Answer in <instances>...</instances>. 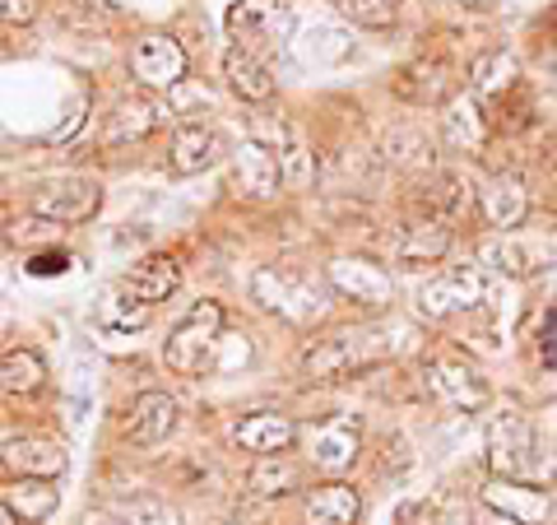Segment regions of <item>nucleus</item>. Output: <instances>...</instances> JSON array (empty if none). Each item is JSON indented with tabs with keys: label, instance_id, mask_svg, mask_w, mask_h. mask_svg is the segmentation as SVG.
Returning <instances> with one entry per match:
<instances>
[{
	"label": "nucleus",
	"instance_id": "obj_24",
	"mask_svg": "<svg viewBox=\"0 0 557 525\" xmlns=\"http://www.w3.org/2000/svg\"><path fill=\"white\" fill-rule=\"evenodd\" d=\"M223 80H228V89L242 102H270L274 98V80H270L265 61H260L256 51H247V47L223 51Z\"/></svg>",
	"mask_w": 557,
	"mask_h": 525
},
{
	"label": "nucleus",
	"instance_id": "obj_43",
	"mask_svg": "<svg viewBox=\"0 0 557 525\" xmlns=\"http://www.w3.org/2000/svg\"><path fill=\"white\" fill-rule=\"evenodd\" d=\"M0 475H5V461H0Z\"/></svg>",
	"mask_w": 557,
	"mask_h": 525
},
{
	"label": "nucleus",
	"instance_id": "obj_34",
	"mask_svg": "<svg viewBox=\"0 0 557 525\" xmlns=\"http://www.w3.org/2000/svg\"><path fill=\"white\" fill-rule=\"evenodd\" d=\"M479 260L487 270H497V274H507V279H520V274H530V252L525 247H516L511 237H487L483 247H479Z\"/></svg>",
	"mask_w": 557,
	"mask_h": 525
},
{
	"label": "nucleus",
	"instance_id": "obj_13",
	"mask_svg": "<svg viewBox=\"0 0 557 525\" xmlns=\"http://www.w3.org/2000/svg\"><path fill=\"white\" fill-rule=\"evenodd\" d=\"M0 461L14 479H57L65 475V447L51 442V437H10L5 447H0Z\"/></svg>",
	"mask_w": 557,
	"mask_h": 525
},
{
	"label": "nucleus",
	"instance_id": "obj_5",
	"mask_svg": "<svg viewBox=\"0 0 557 525\" xmlns=\"http://www.w3.org/2000/svg\"><path fill=\"white\" fill-rule=\"evenodd\" d=\"M228 33H233V47H247V51H265L278 47L293 33V5L288 0H237L228 10Z\"/></svg>",
	"mask_w": 557,
	"mask_h": 525
},
{
	"label": "nucleus",
	"instance_id": "obj_36",
	"mask_svg": "<svg viewBox=\"0 0 557 525\" xmlns=\"http://www.w3.org/2000/svg\"><path fill=\"white\" fill-rule=\"evenodd\" d=\"M335 5L358 28H391L399 20V0H335Z\"/></svg>",
	"mask_w": 557,
	"mask_h": 525
},
{
	"label": "nucleus",
	"instance_id": "obj_14",
	"mask_svg": "<svg viewBox=\"0 0 557 525\" xmlns=\"http://www.w3.org/2000/svg\"><path fill=\"white\" fill-rule=\"evenodd\" d=\"M233 442L242 451H251V456H288V447L298 442V424H293L288 414L256 410L233 424Z\"/></svg>",
	"mask_w": 557,
	"mask_h": 525
},
{
	"label": "nucleus",
	"instance_id": "obj_37",
	"mask_svg": "<svg viewBox=\"0 0 557 525\" xmlns=\"http://www.w3.org/2000/svg\"><path fill=\"white\" fill-rule=\"evenodd\" d=\"M33 279H51V274H65L70 270V252L61 247H47V252H33L28 256V266H24Z\"/></svg>",
	"mask_w": 557,
	"mask_h": 525
},
{
	"label": "nucleus",
	"instance_id": "obj_9",
	"mask_svg": "<svg viewBox=\"0 0 557 525\" xmlns=\"http://www.w3.org/2000/svg\"><path fill=\"white\" fill-rule=\"evenodd\" d=\"M330 284H335L348 303L368 307V312H386L395 303V279L368 256H339L330 260Z\"/></svg>",
	"mask_w": 557,
	"mask_h": 525
},
{
	"label": "nucleus",
	"instance_id": "obj_17",
	"mask_svg": "<svg viewBox=\"0 0 557 525\" xmlns=\"http://www.w3.org/2000/svg\"><path fill=\"white\" fill-rule=\"evenodd\" d=\"M233 186L242 191V196H251V200H274V196H278V186H284L278 159H274L265 145L247 139V145L233 154Z\"/></svg>",
	"mask_w": 557,
	"mask_h": 525
},
{
	"label": "nucleus",
	"instance_id": "obj_26",
	"mask_svg": "<svg viewBox=\"0 0 557 525\" xmlns=\"http://www.w3.org/2000/svg\"><path fill=\"white\" fill-rule=\"evenodd\" d=\"M298 57L307 65H344L348 57H354V38L335 24H311L302 33V42H298Z\"/></svg>",
	"mask_w": 557,
	"mask_h": 525
},
{
	"label": "nucleus",
	"instance_id": "obj_2",
	"mask_svg": "<svg viewBox=\"0 0 557 525\" xmlns=\"http://www.w3.org/2000/svg\"><path fill=\"white\" fill-rule=\"evenodd\" d=\"M487 465H493V479H511V484H539L548 475L530 418L520 414L493 418V428H487Z\"/></svg>",
	"mask_w": 557,
	"mask_h": 525
},
{
	"label": "nucleus",
	"instance_id": "obj_41",
	"mask_svg": "<svg viewBox=\"0 0 557 525\" xmlns=\"http://www.w3.org/2000/svg\"><path fill=\"white\" fill-rule=\"evenodd\" d=\"M479 525H516L507 516H497V512H487V506H479Z\"/></svg>",
	"mask_w": 557,
	"mask_h": 525
},
{
	"label": "nucleus",
	"instance_id": "obj_23",
	"mask_svg": "<svg viewBox=\"0 0 557 525\" xmlns=\"http://www.w3.org/2000/svg\"><path fill=\"white\" fill-rule=\"evenodd\" d=\"M362 512V498L354 484L344 479H330V484H317L302 502V521L307 525H354Z\"/></svg>",
	"mask_w": 557,
	"mask_h": 525
},
{
	"label": "nucleus",
	"instance_id": "obj_10",
	"mask_svg": "<svg viewBox=\"0 0 557 525\" xmlns=\"http://www.w3.org/2000/svg\"><path fill=\"white\" fill-rule=\"evenodd\" d=\"M423 381H428V391L450 410L474 414V410L487 405V381L479 377V367L465 363V358H432L423 367Z\"/></svg>",
	"mask_w": 557,
	"mask_h": 525
},
{
	"label": "nucleus",
	"instance_id": "obj_31",
	"mask_svg": "<svg viewBox=\"0 0 557 525\" xmlns=\"http://www.w3.org/2000/svg\"><path fill=\"white\" fill-rule=\"evenodd\" d=\"M10 506H14V516H20L24 525L47 521L51 512H57V488H51L47 479H20L14 484V493H10Z\"/></svg>",
	"mask_w": 557,
	"mask_h": 525
},
{
	"label": "nucleus",
	"instance_id": "obj_20",
	"mask_svg": "<svg viewBox=\"0 0 557 525\" xmlns=\"http://www.w3.org/2000/svg\"><path fill=\"white\" fill-rule=\"evenodd\" d=\"M172 428H177V400H172L168 391H145L131 405L126 437L135 447H159L172 437Z\"/></svg>",
	"mask_w": 557,
	"mask_h": 525
},
{
	"label": "nucleus",
	"instance_id": "obj_38",
	"mask_svg": "<svg viewBox=\"0 0 557 525\" xmlns=\"http://www.w3.org/2000/svg\"><path fill=\"white\" fill-rule=\"evenodd\" d=\"M102 321H108V326H116V330H139V326L149 321V307L121 312V307H116V297L108 293V297H102Z\"/></svg>",
	"mask_w": 557,
	"mask_h": 525
},
{
	"label": "nucleus",
	"instance_id": "obj_29",
	"mask_svg": "<svg viewBox=\"0 0 557 525\" xmlns=\"http://www.w3.org/2000/svg\"><path fill=\"white\" fill-rule=\"evenodd\" d=\"M42 381H47V363L33 354V349H10V354L0 358V391L33 395V391H42Z\"/></svg>",
	"mask_w": 557,
	"mask_h": 525
},
{
	"label": "nucleus",
	"instance_id": "obj_6",
	"mask_svg": "<svg viewBox=\"0 0 557 525\" xmlns=\"http://www.w3.org/2000/svg\"><path fill=\"white\" fill-rule=\"evenodd\" d=\"M131 75L139 89H177L186 80V47L172 33H145L131 47Z\"/></svg>",
	"mask_w": 557,
	"mask_h": 525
},
{
	"label": "nucleus",
	"instance_id": "obj_27",
	"mask_svg": "<svg viewBox=\"0 0 557 525\" xmlns=\"http://www.w3.org/2000/svg\"><path fill=\"white\" fill-rule=\"evenodd\" d=\"M442 126H446V135H450V145L456 149H483V139H487V117L479 112L474 98H450Z\"/></svg>",
	"mask_w": 557,
	"mask_h": 525
},
{
	"label": "nucleus",
	"instance_id": "obj_42",
	"mask_svg": "<svg viewBox=\"0 0 557 525\" xmlns=\"http://www.w3.org/2000/svg\"><path fill=\"white\" fill-rule=\"evenodd\" d=\"M0 525H24L20 516H14V506H10V502H0Z\"/></svg>",
	"mask_w": 557,
	"mask_h": 525
},
{
	"label": "nucleus",
	"instance_id": "obj_18",
	"mask_svg": "<svg viewBox=\"0 0 557 525\" xmlns=\"http://www.w3.org/2000/svg\"><path fill=\"white\" fill-rule=\"evenodd\" d=\"M469 205H474V186H469L465 172H432L428 186L418 191V215H432V219H442V223H456L469 215Z\"/></svg>",
	"mask_w": 557,
	"mask_h": 525
},
{
	"label": "nucleus",
	"instance_id": "obj_11",
	"mask_svg": "<svg viewBox=\"0 0 557 525\" xmlns=\"http://www.w3.org/2000/svg\"><path fill=\"white\" fill-rule=\"evenodd\" d=\"M386 247L399 266H437V260L450 252V223L413 209V219L399 223V229L386 237Z\"/></svg>",
	"mask_w": 557,
	"mask_h": 525
},
{
	"label": "nucleus",
	"instance_id": "obj_21",
	"mask_svg": "<svg viewBox=\"0 0 557 525\" xmlns=\"http://www.w3.org/2000/svg\"><path fill=\"white\" fill-rule=\"evenodd\" d=\"M479 209H483V219L493 223L497 233H511L516 223H525V215H530V191H525L520 178L502 172V178H493L479 191Z\"/></svg>",
	"mask_w": 557,
	"mask_h": 525
},
{
	"label": "nucleus",
	"instance_id": "obj_30",
	"mask_svg": "<svg viewBox=\"0 0 557 525\" xmlns=\"http://www.w3.org/2000/svg\"><path fill=\"white\" fill-rule=\"evenodd\" d=\"M381 154L395 168H432V139L418 126H391L381 135Z\"/></svg>",
	"mask_w": 557,
	"mask_h": 525
},
{
	"label": "nucleus",
	"instance_id": "obj_40",
	"mask_svg": "<svg viewBox=\"0 0 557 525\" xmlns=\"http://www.w3.org/2000/svg\"><path fill=\"white\" fill-rule=\"evenodd\" d=\"M539 358H544V367H557V307L548 312V321H544V340H539Z\"/></svg>",
	"mask_w": 557,
	"mask_h": 525
},
{
	"label": "nucleus",
	"instance_id": "obj_12",
	"mask_svg": "<svg viewBox=\"0 0 557 525\" xmlns=\"http://www.w3.org/2000/svg\"><path fill=\"white\" fill-rule=\"evenodd\" d=\"M302 437H307L311 461H317V469H325V475H344V469L358 461V424L348 414H330L321 424H311Z\"/></svg>",
	"mask_w": 557,
	"mask_h": 525
},
{
	"label": "nucleus",
	"instance_id": "obj_8",
	"mask_svg": "<svg viewBox=\"0 0 557 525\" xmlns=\"http://www.w3.org/2000/svg\"><path fill=\"white\" fill-rule=\"evenodd\" d=\"M102 205V186L94 178H79V172H65V178H51L33 191V209L57 223H84L94 219Z\"/></svg>",
	"mask_w": 557,
	"mask_h": 525
},
{
	"label": "nucleus",
	"instance_id": "obj_15",
	"mask_svg": "<svg viewBox=\"0 0 557 525\" xmlns=\"http://www.w3.org/2000/svg\"><path fill=\"white\" fill-rule=\"evenodd\" d=\"M479 506H487V512L507 516L516 525H544L548 521V493L534 484H511V479H493L479 493Z\"/></svg>",
	"mask_w": 557,
	"mask_h": 525
},
{
	"label": "nucleus",
	"instance_id": "obj_35",
	"mask_svg": "<svg viewBox=\"0 0 557 525\" xmlns=\"http://www.w3.org/2000/svg\"><path fill=\"white\" fill-rule=\"evenodd\" d=\"M61 233H65V223H57V219H47V215H24V219H10V242L14 247H57L61 242Z\"/></svg>",
	"mask_w": 557,
	"mask_h": 525
},
{
	"label": "nucleus",
	"instance_id": "obj_39",
	"mask_svg": "<svg viewBox=\"0 0 557 525\" xmlns=\"http://www.w3.org/2000/svg\"><path fill=\"white\" fill-rule=\"evenodd\" d=\"M38 20V0H0V24L5 28H20Z\"/></svg>",
	"mask_w": 557,
	"mask_h": 525
},
{
	"label": "nucleus",
	"instance_id": "obj_7",
	"mask_svg": "<svg viewBox=\"0 0 557 525\" xmlns=\"http://www.w3.org/2000/svg\"><path fill=\"white\" fill-rule=\"evenodd\" d=\"M479 303H487V279L474 266H456L442 279H432V284L418 289V312H423L428 321H446V317L469 312Z\"/></svg>",
	"mask_w": 557,
	"mask_h": 525
},
{
	"label": "nucleus",
	"instance_id": "obj_16",
	"mask_svg": "<svg viewBox=\"0 0 557 525\" xmlns=\"http://www.w3.org/2000/svg\"><path fill=\"white\" fill-rule=\"evenodd\" d=\"M168 117L172 112L163 108V102H153L145 94H131L108 112V121H102V145H131V139H145L149 131H159Z\"/></svg>",
	"mask_w": 557,
	"mask_h": 525
},
{
	"label": "nucleus",
	"instance_id": "obj_19",
	"mask_svg": "<svg viewBox=\"0 0 557 525\" xmlns=\"http://www.w3.org/2000/svg\"><path fill=\"white\" fill-rule=\"evenodd\" d=\"M182 284V260L177 256H145L139 266L121 279V289H126V297H135L139 307H153V303H163V297H172Z\"/></svg>",
	"mask_w": 557,
	"mask_h": 525
},
{
	"label": "nucleus",
	"instance_id": "obj_22",
	"mask_svg": "<svg viewBox=\"0 0 557 525\" xmlns=\"http://www.w3.org/2000/svg\"><path fill=\"white\" fill-rule=\"evenodd\" d=\"M223 159V135L200 126V121H186L172 135V172H182V178H196V172L214 168Z\"/></svg>",
	"mask_w": 557,
	"mask_h": 525
},
{
	"label": "nucleus",
	"instance_id": "obj_4",
	"mask_svg": "<svg viewBox=\"0 0 557 525\" xmlns=\"http://www.w3.org/2000/svg\"><path fill=\"white\" fill-rule=\"evenodd\" d=\"M251 297L265 312H278V317L293 321V326H311L325 312L321 289L311 284L307 274L288 270V266H260L251 274Z\"/></svg>",
	"mask_w": 557,
	"mask_h": 525
},
{
	"label": "nucleus",
	"instance_id": "obj_28",
	"mask_svg": "<svg viewBox=\"0 0 557 525\" xmlns=\"http://www.w3.org/2000/svg\"><path fill=\"white\" fill-rule=\"evenodd\" d=\"M469 80H474V94L479 98H507L516 89V61L507 57V51H483V57H474V65H469Z\"/></svg>",
	"mask_w": 557,
	"mask_h": 525
},
{
	"label": "nucleus",
	"instance_id": "obj_32",
	"mask_svg": "<svg viewBox=\"0 0 557 525\" xmlns=\"http://www.w3.org/2000/svg\"><path fill=\"white\" fill-rule=\"evenodd\" d=\"M251 493L260 498H278V493H293L298 488V465H293L288 456H260V465L247 475Z\"/></svg>",
	"mask_w": 557,
	"mask_h": 525
},
{
	"label": "nucleus",
	"instance_id": "obj_25",
	"mask_svg": "<svg viewBox=\"0 0 557 525\" xmlns=\"http://www.w3.org/2000/svg\"><path fill=\"white\" fill-rule=\"evenodd\" d=\"M450 70L442 61H418V65H405L395 75V94L405 102H418V108H428V102H442L446 89H450Z\"/></svg>",
	"mask_w": 557,
	"mask_h": 525
},
{
	"label": "nucleus",
	"instance_id": "obj_1",
	"mask_svg": "<svg viewBox=\"0 0 557 525\" xmlns=\"http://www.w3.org/2000/svg\"><path fill=\"white\" fill-rule=\"evenodd\" d=\"M391 354H395V340L386 326H348L317 344H307L302 373L311 381H344V377L372 373V367H381Z\"/></svg>",
	"mask_w": 557,
	"mask_h": 525
},
{
	"label": "nucleus",
	"instance_id": "obj_3",
	"mask_svg": "<svg viewBox=\"0 0 557 525\" xmlns=\"http://www.w3.org/2000/svg\"><path fill=\"white\" fill-rule=\"evenodd\" d=\"M223 303H214V297H200L196 307L186 312V317L172 326V335L163 344V358L172 373L182 377H196L205 373L209 363H214V349L223 344Z\"/></svg>",
	"mask_w": 557,
	"mask_h": 525
},
{
	"label": "nucleus",
	"instance_id": "obj_33",
	"mask_svg": "<svg viewBox=\"0 0 557 525\" xmlns=\"http://www.w3.org/2000/svg\"><path fill=\"white\" fill-rule=\"evenodd\" d=\"M108 512L121 525H177V512L163 502V498H149V493H135V498H116Z\"/></svg>",
	"mask_w": 557,
	"mask_h": 525
}]
</instances>
